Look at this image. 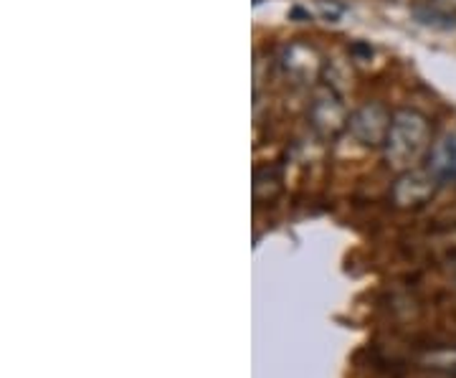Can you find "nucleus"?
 <instances>
[{
    "instance_id": "6e6552de",
    "label": "nucleus",
    "mask_w": 456,
    "mask_h": 378,
    "mask_svg": "<svg viewBox=\"0 0 456 378\" xmlns=\"http://www.w3.org/2000/svg\"><path fill=\"white\" fill-rule=\"evenodd\" d=\"M419 363L426 371H436L444 376H456V348H431L419 356Z\"/></svg>"
},
{
    "instance_id": "f03ea898",
    "label": "nucleus",
    "mask_w": 456,
    "mask_h": 378,
    "mask_svg": "<svg viewBox=\"0 0 456 378\" xmlns=\"http://www.w3.org/2000/svg\"><path fill=\"white\" fill-rule=\"evenodd\" d=\"M307 122L320 140H335L347 130L350 112H347L340 94L332 86H325V89H317V94L312 97Z\"/></svg>"
},
{
    "instance_id": "1a4fd4ad",
    "label": "nucleus",
    "mask_w": 456,
    "mask_h": 378,
    "mask_svg": "<svg viewBox=\"0 0 456 378\" xmlns=\"http://www.w3.org/2000/svg\"><path fill=\"white\" fill-rule=\"evenodd\" d=\"M320 11H322V16H325L327 21H338L345 8L338 5L335 0H320Z\"/></svg>"
},
{
    "instance_id": "423d86ee",
    "label": "nucleus",
    "mask_w": 456,
    "mask_h": 378,
    "mask_svg": "<svg viewBox=\"0 0 456 378\" xmlns=\"http://www.w3.org/2000/svg\"><path fill=\"white\" fill-rule=\"evenodd\" d=\"M441 183L456 181V130H449L428 150L426 165Z\"/></svg>"
},
{
    "instance_id": "9d476101",
    "label": "nucleus",
    "mask_w": 456,
    "mask_h": 378,
    "mask_svg": "<svg viewBox=\"0 0 456 378\" xmlns=\"http://www.w3.org/2000/svg\"><path fill=\"white\" fill-rule=\"evenodd\" d=\"M431 8L441 13V16H454L456 13V0H431Z\"/></svg>"
},
{
    "instance_id": "9b49d317",
    "label": "nucleus",
    "mask_w": 456,
    "mask_h": 378,
    "mask_svg": "<svg viewBox=\"0 0 456 378\" xmlns=\"http://www.w3.org/2000/svg\"><path fill=\"white\" fill-rule=\"evenodd\" d=\"M452 275H454V280H456V257L452 259Z\"/></svg>"
},
{
    "instance_id": "7ed1b4c3",
    "label": "nucleus",
    "mask_w": 456,
    "mask_h": 378,
    "mask_svg": "<svg viewBox=\"0 0 456 378\" xmlns=\"http://www.w3.org/2000/svg\"><path fill=\"white\" fill-rule=\"evenodd\" d=\"M279 66L284 77L294 84L312 86L325 74V59L307 41H289L279 53Z\"/></svg>"
},
{
    "instance_id": "0eeeda50",
    "label": "nucleus",
    "mask_w": 456,
    "mask_h": 378,
    "mask_svg": "<svg viewBox=\"0 0 456 378\" xmlns=\"http://www.w3.org/2000/svg\"><path fill=\"white\" fill-rule=\"evenodd\" d=\"M281 183H284V178H281V170L277 165H261L254 173V201L259 206L272 203L281 193Z\"/></svg>"
},
{
    "instance_id": "20e7f679",
    "label": "nucleus",
    "mask_w": 456,
    "mask_h": 378,
    "mask_svg": "<svg viewBox=\"0 0 456 378\" xmlns=\"http://www.w3.org/2000/svg\"><path fill=\"white\" fill-rule=\"evenodd\" d=\"M391 110L383 102H365L362 107H358L350 115L347 130H350V135L358 140L360 145L383 148L386 145V137H388V130H391Z\"/></svg>"
},
{
    "instance_id": "39448f33",
    "label": "nucleus",
    "mask_w": 456,
    "mask_h": 378,
    "mask_svg": "<svg viewBox=\"0 0 456 378\" xmlns=\"http://www.w3.org/2000/svg\"><path fill=\"white\" fill-rule=\"evenodd\" d=\"M439 178L428 170V168H411L406 173H401L391 188L393 206L398 209H419L428 203L436 188H439Z\"/></svg>"
},
{
    "instance_id": "f257e3e1",
    "label": "nucleus",
    "mask_w": 456,
    "mask_h": 378,
    "mask_svg": "<svg viewBox=\"0 0 456 378\" xmlns=\"http://www.w3.org/2000/svg\"><path fill=\"white\" fill-rule=\"evenodd\" d=\"M431 150V122L428 117L416 110H398L393 112L391 130L386 137V163L398 173L416 168L419 160Z\"/></svg>"
}]
</instances>
